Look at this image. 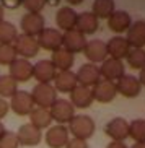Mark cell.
Segmentation results:
<instances>
[{"label":"cell","instance_id":"2","mask_svg":"<svg viewBox=\"0 0 145 148\" xmlns=\"http://www.w3.org/2000/svg\"><path fill=\"white\" fill-rule=\"evenodd\" d=\"M31 98L36 108L49 109L57 99V91L51 83H38L31 91Z\"/></svg>","mask_w":145,"mask_h":148},{"label":"cell","instance_id":"24","mask_svg":"<svg viewBox=\"0 0 145 148\" xmlns=\"http://www.w3.org/2000/svg\"><path fill=\"white\" fill-rule=\"evenodd\" d=\"M77 12H75L72 7H62L59 8L57 15H56V23H57V28L65 31H72L75 29V25H77Z\"/></svg>","mask_w":145,"mask_h":148},{"label":"cell","instance_id":"43","mask_svg":"<svg viewBox=\"0 0 145 148\" xmlns=\"http://www.w3.org/2000/svg\"><path fill=\"white\" fill-rule=\"evenodd\" d=\"M131 148H145V142H144V143H134Z\"/></svg>","mask_w":145,"mask_h":148},{"label":"cell","instance_id":"41","mask_svg":"<svg viewBox=\"0 0 145 148\" xmlns=\"http://www.w3.org/2000/svg\"><path fill=\"white\" fill-rule=\"evenodd\" d=\"M69 5H72V7H75V5H80V3H83L85 0H65Z\"/></svg>","mask_w":145,"mask_h":148},{"label":"cell","instance_id":"19","mask_svg":"<svg viewBox=\"0 0 145 148\" xmlns=\"http://www.w3.org/2000/svg\"><path fill=\"white\" fill-rule=\"evenodd\" d=\"M106 49H108V56L111 59L122 60V59L127 57L129 51H131V46L126 41V38H122V36H114V38H111L106 42Z\"/></svg>","mask_w":145,"mask_h":148},{"label":"cell","instance_id":"23","mask_svg":"<svg viewBox=\"0 0 145 148\" xmlns=\"http://www.w3.org/2000/svg\"><path fill=\"white\" fill-rule=\"evenodd\" d=\"M77 85H78L77 75L72 70H64V72H57L56 73V78H54V88H56V91L70 93Z\"/></svg>","mask_w":145,"mask_h":148},{"label":"cell","instance_id":"12","mask_svg":"<svg viewBox=\"0 0 145 148\" xmlns=\"http://www.w3.org/2000/svg\"><path fill=\"white\" fill-rule=\"evenodd\" d=\"M104 134L113 142H124L129 137V122L122 117L111 119L104 125Z\"/></svg>","mask_w":145,"mask_h":148},{"label":"cell","instance_id":"22","mask_svg":"<svg viewBox=\"0 0 145 148\" xmlns=\"http://www.w3.org/2000/svg\"><path fill=\"white\" fill-rule=\"evenodd\" d=\"M98 28H100V21H98V18L95 16L91 12H83V13L77 15V25H75V29L78 31V33H82L83 36L96 33Z\"/></svg>","mask_w":145,"mask_h":148},{"label":"cell","instance_id":"39","mask_svg":"<svg viewBox=\"0 0 145 148\" xmlns=\"http://www.w3.org/2000/svg\"><path fill=\"white\" fill-rule=\"evenodd\" d=\"M106 148H129V147L124 142H111V143H108Z\"/></svg>","mask_w":145,"mask_h":148},{"label":"cell","instance_id":"4","mask_svg":"<svg viewBox=\"0 0 145 148\" xmlns=\"http://www.w3.org/2000/svg\"><path fill=\"white\" fill-rule=\"evenodd\" d=\"M36 41H38L39 49L54 52V51L62 47V33L59 29H56V28H44L38 34Z\"/></svg>","mask_w":145,"mask_h":148},{"label":"cell","instance_id":"5","mask_svg":"<svg viewBox=\"0 0 145 148\" xmlns=\"http://www.w3.org/2000/svg\"><path fill=\"white\" fill-rule=\"evenodd\" d=\"M13 47L16 51V56H21V59H26V60H30L31 57L38 56V52H39V46H38L36 38L26 36L23 33L16 36V39L13 42Z\"/></svg>","mask_w":145,"mask_h":148},{"label":"cell","instance_id":"36","mask_svg":"<svg viewBox=\"0 0 145 148\" xmlns=\"http://www.w3.org/2000/svg\"><path fill=\"white\" fill-rule=\"evenodd\" d=\"M2 8H8V10H16L23 5V0H0Z\"/></svg>","mask_w":145,"mask_h":148},{"label":"cell","instance_id":"38","mask_svg":"<svg viewBox=\"0 0 145 148\" xmlns=\"http://www.w3.org/2000/svg\"><path fill=\"white\" fill-rule=\"evenodd\" d=\"M8 109H10L8 103H7V101L3 99V98H0V119L7 116V112H8Z\"/></svg>","mask_w":145,"mask_h":148},{"label":"cell","instance_id":"45","mask_svg":"<svg viewBox=\"0 0 145 148\" xmlns=\"http://www.w3.org/2000/svg\"><path fill=\"white\" fill-rule=\"evenodd\" d=\"M3 134H5V127H3V124L0 122V137H2Z\"/></svg>","mask_w":145,"mask_h":148},{"label":"cell","instance_id":"8","mask_svg":"<svg viewBox=\"0 0 145 148\" xmlns=\"http://www.w3.org/2000/svg\"><path fill=\"white\" fill-rule=\"evenodd\" d=\"M44 25H46V21L41 13H26L23 15L21 21H20L23 34L31 36V38H38V34L44 29Z\"/></svg>","mask_w":145,"mask_h":148},{"label":"cell","instance_id":"33","mask_svg":"<svg viewBox=\"0 0 145 148\" xmlns=\"http://www.w3.org/2000/svg\"><path fill=\"white\" fill-rule=\"evenodd\" d=\"M16 59L13 44H0V65H10Z\"/></svg>","mask_w":145,"mask_h":148},{"label":"cell","instance_id":"35","mask_svg":"<svg viewBox=\"0 0 145 148\" xmlns=\"http://www.w3.org/2000/svg\"><path fill=\"white\" fill-rule=\"evenodd\" d=\"M23 7L26 8V13H41L46 7V0H23Z\"/></svg>","mask_w":145,"mask_h":148},{"label":"cell","instance_id":"7","mask_svg":"<svg viewBox=\"0 0 145 148\" xmlns=\"http://www.w3.org/2000/svg\"><path fill=\"white\" fill-rule=\"evenodd\" d=\"M100 75H101L103 80H108V82L116 83L122 75H126V67H124L122 60H116V59L108 57L106 60L101 62Z\"/></svg>","mask_w":145,"mask_h":148},{"label":"cell","instance_id":"42","mask_svg":"<svg viewBox=\"0 0 145 148\" xmlns=\"http://www.w3.org/2000/svg\"><path fill=\"white\" fill-rule=\"evenodd\" d=\"M60 3V0H46V5H51V7H57Z\"/></svg>","mask_w":145,"mask_h":148},{"label":"cell","instance_id":"3","mask_svg":"<svg viewBox=\"0 0 145 148\" xmlns=\"http://www.w3.org/2000/svg\"><path fill=\"white\" fill-rule=\"evenodd\" d=\"M49 112H51L52 121H56L59 125H65V124H69L74 119L75 108L72 106V103L69 99L57 98V99L54 101V104L49 108Z\"/></svg>","mask_w":145,"mask_h":148},{"label":"cell","instance_id":"37","mask_svg":"<svg viewBox=\"0 0 145 148\" xmlns=\"http://www.w3.org/2000/svg\"><path fill=\"white\" fill-rule=\"evenodd\" d=\"M65 148H88V143L85 140H78V138H70L67 142Z\"/></svg>","mask_w":145,"mask_h":148},{"label":"cell","instance_id":"15","mask_svg":"<svg viewBox=\"0 0 145 148\" xmlns=\"http://www.w3.org/2000/svg\"><path fill=\"white\" fill-rule=\"evenodd\" d=\"M85 44H87L85 36L82 33H78L77 29L65 31L62 34V49H65L67 52H70V54L83 52Z\"/></svg>","mask_w":145,"mask_h":148},{"label":"cell","instance_id":"17","mask_svg":"<svg viewBox=\"0 0 145 148\" xmlns=\"http://www.w3.org/2000/svg\"><path fill=\"white\" fill-rule=\"evenodd\" d=\"M126 33V41L129 42L131 49H142L145 46V20L134 21Z\"/></svg>","mask_w":145,"mask_h":148},{"label":"cell","instance_id":"11","mask_svg":"<svg viewBox=\"0 0 145 148\" xmlns=\"http://www.w3.org/2000/svg\"><path fill=\"white\" fill-rule=\"evenodd\" d=\"M10 69V77L15 80L16 83L20 82H28V80L33 78V64L26 59H21V57H16L12 64L8 65Z\"/></svg>","mask_w":145,"mask_h":148},{"label":"cell","instance_id":"14","mask_svg":"<svg viewBox=\"0 0 145 148\" xmlns=\"http://www.w3.org/2000/svg\"><path fill=\"white\" fill-rule=\"evenodd\" d=\"M70 140V134L65 125L49 127L46 132V143L49 148H65L67 142Z\"/></svg>","mask_w":145,"mask_h":148},{"label":"cell","instance_id":"18","mask_svg":"<svg viewBox=\"0 0 145 148\" xmlns=\"http://www.w3.org/2000/svg\"><path fill=\"white\" fill-rule=\"evenodd\" d=\"M16 138H18V143L23 145V147H36V145L41 143L43 134L31 124H23L16 132Z\"/></svg>","mask_w":145,"mask_h":148},{"label":"cell","instance_id":"10","mask_svg":"<svg viewBox=\"0 0 145 148\" xmlns=\"http://www.w3.org/2000/svg\"><path fill=\"white\" fill-rule=\"evenodd\" d=\"M85 57L88 59L90 64H101L103 60L108 59V49H106V42L101 39H93V41H87L83 49Z\"/></svg>","mask_w":145,"mask_h":148},{"label":"cell","instance_id":"28","mask_svg":"<svg viewBox=\"0 0 145 148\" xmlns=\"http://www.w3.org/2000/svg\"><path fill=\"white\" fill-rule=\"evenodd\" d=\"M116 10V5H114V0H95L93 2V7H91V13L100 20H106L109 18L111 13Z\"/></svg>","mask_w":145,"mask_h":148},{"label":"cell","instance_id":"21","mask_svg":"<svg viewBox=\"0 0 145 148\" xmlns=\"http://www.w3.org/2000/svg\"><path fill=\"white\" fill-rule=\"evenodd\" d=\"M57 70L52 65L51 60H39L33 65V77L38 80V83H51L56 78Z\"/></svg>","mask_w":145,"mask_h":148},{"label":"cell","instance_id":"34","mask_svg":"<svg viewBox=\"0 0 145 148\" xmlns=\"http://www.w3.org/2000/svg\"><path fill=\"white\" fill-rule=\"evenodd\" d=\"M18 147H20V143H18L16 134L5 130V134L0 137V148H18Z\"/></svg>","mask_w":145,"mask_h":148},{"label":"cell","instance_id":"16","mask_svg":"<svg viewBox=\"0 0 145 148\" xmlns=\"http://www.w3.org/2000/svg\"><path fill=\"white\" fill-rule=\"evenodd\" d=\"M116 95H118L116 85L113 82H108V80L103 78L91 88L93 101H98V103H111L116 98Z\"/></svg>","mask_w":145,"mask_h":148},{"label":"cell","instance_id":"44","mask_svg":"<svg viewBox=\"0 0 145 148\" xmlns=\"http://www.w3.org/2000/svg\"><path fill=\"white\" fill-rule=\"evenodd\" d=\"M3 8H2V5H0V23H2V21H3Z\"/></svg>","mask_w":145,"mask_h":148},{"label":"cell","instance_id":"31","mask_svg":"<svg viewBox=\"0 0 145 148\" xmlns=\"http://www.w3.org/2000/svg\"><path fill=\"white\" fill-rule=\"evenodd\" d=\"M16 85L10 75H0V98H12L18 91Z\"/></svg>","mask_w":145,"mask_h":148},{"label":"cell","instance_id":"9","mask_svg":"<svg viewBox=\"0 0 145 148\" xmlns=\"http://www.w3.org/2000/svg\"><path fill=\"white\" fill-rule=\"evenodd\" d=\"M114 85H116V91L119 95H122L124 98H137L142 90L139 78L134 77V75H122Z\"/></svg>","mask_w":145,"mask_h":148},{"label":"cell","instance_id":"29","mask_svg":"<svg viewBox=\"0 0 145 148\" xmlns=\"http://www.w3.org/2000/svg\"><path fill=\"white\" fill-rule=\"evenodd\" d=\"M18 36V29L13 23L2 21L0 23V44H13Z\"/></svg>","mask_w":145,"mask_h":148},{"label":"cell","instance_id":"30","mask_svg":"<svg viewBox=\"0 0 145 148\" xmlns=\"http://www.w3.org/2000/svg\"><path fill=\"white\" fill-rule=\"evenodd\" d=\"M129 137L135 143H144L145 142V119H135L129 122Z\"/></svg>","mask_w":145,"mask_h":148},{"label":"cell","instance_id":"13","mask_svg":"<svg viewBox=\"0 0 145 148\" xmlns=\"http://www.w3.org/2000/svg\"><path fill=\"white\" fill-rule=\"evenodd\" d=\"M75 75H77V82H78L80 86H87V88H93L101 80L100 67H96L95 64H90V62L83 64Z\"/></svg>","mask_w":145,"mask_h":148},{"label":"cell","instance_id":"40","mask_svg":"<svg viewBox=\"0 0 145 148\" xmlns=\"http://www.w3.org/2000/svg\"><path fill=\"white\" fill-rule=\"evenodd\" d=\"M139 82H140L142 86H145V67L140 70V73H139Z\"/></svg>","mask_w":145,"mask_h":148},{"label":"cell","instance_id":"26","mask_svg":"<svg viewBox=\"0 0 145 148\" xmlns=\"http://www.w3.org/2000/svg\"><path fill=\"white\" fill-rule=\"evenodd\" d=\"M52 122V117H51V112L49 109L44 108H33V111L30 112V124L33 127H36L38 130H43V129H49Z\"/></svg>","mask_w":145,"mask_h":148},{"label":"cell","instance_id":"32","mask_svg":"<svg viewBox=\"0 0 145 148\" xmlns=\"http://www.w3.org/2000/svg\"><path fill=\"white\" fill-rule=\"evenodd\" d=\"M126 60H127L131 69L142 70L145 67V51L144 49H131Z\"/></svg>","mask_w":145,"mask_h":148},{"label":"cell","instance_id":"6","mask_svg":"<svg viewBox=\"0 0 145 148\" xmlns=\"http://www.w3.org/2000/svg\"><path fill=\"white\" fill-rule=\"evenodd\" d=\"M8 106L12 108V111L16 116H28L33 111V108H34V103H33L31 93H28L26 90H18L12 96V101H10Z\"/></svg>","mask_w":145,"mask_h":148},{"label":"cell","instance_id":"20","mask_svg":"<svg viewBox=\"0 0 145 148\" xmlns=\"http://www.w3.org/2000/svg\"><path fill=\"white\" fill-rule=\"evenodd\" d=\"M131 25H132V18L124 10H114L111 13V16L108 18V26H109V29L114 31L118 36L121 33H126Z\"/></svg>","mask_w":145,"mask_h":148},{"label":"cell","instance_id":"1","mask_svg":"<svg viewBox=\"0 0 145 148\" xmlns=\"http://www.w3.org/2000/svg\"><path fill=\"white\" fill-rule=\"evenodd\" d=\"M95 130H96L95 121L90 116H85V114L74 116V119L69 122V134L74 135V138L87 142L88 138H91L95 135Z\"/></svg>","mask_w":145,"mask_h":148},{"label":"cell","instance_id":"25","mask_svg":"<svg viewBox=\"0 0 145 148\" xmlns=\"http://www.w3.org/2000/svg\"><path fill=\"white\" fill-rule=\"evenodd\" d=\"M70 103L74 108H80V109H85L88 106H91V103H93L91 88L77 85L70 91Z\"/></svg>","mask_w":145,"mask_h":148},{"label":"cell","instance_id":"27","mask_svg":"<svg viewBox=\"0 0 145 148\" xmlns=\"http://www.w3.org/2000/svg\"><path fill=\"white\" fill-rule=\"evenodd\" d=\"M51 62H52V65L56 67V70L64 72V70H70L72 69V65H74V62H75V57H74V54L67 52L65 49L60 47V49H57V51L52 52Z\"/></svg>","mask_w":145,"mask_h":148}]
</instances>
